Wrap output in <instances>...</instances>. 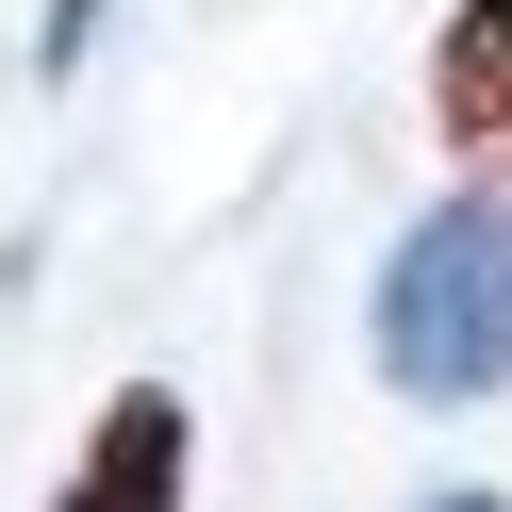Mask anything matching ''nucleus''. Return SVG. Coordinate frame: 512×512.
I'll list each match as a JSON object with an SVG mask.
<instances>
[{
	"label": "nucleus",
	"mask_w": 512,
	"mask_h": 512,
	"mask_svg": "<svg viewBox=\"0 0 512 512\" xmlns=\"http://www.w3.org/2000/svg\"><path fill=\"white\" fill-rule=\"evenodd\" d=\"M380 380L430 413L512 380V199H430L380 265Z\"/></svg>",
	"instance_id": "f257e3e1"
},
{
	"label": "nucleus",
	"mask_w": 512,
	"mask_h": 512,
	"mask_svg": "<svg viewBox=\"0 0 512 512\" xmlns=\"http://www.w3.org/2000/svg\"><path fill=\"white\" fill-rule=\"evenodd\" d=\"M182 479H199V430H182L166 380H116L100 430H83V463L50 479V512H182Z\"/></svg>",
	"instance_id": "f03ea898"
},
{
	"label": "nucleus",
	"mask_w": 512,
	"mask_h": 512,
	"mask_svg": "<svg viewBox=\"0 0 512 512\" xmlns=\"http://www.w3.org/2000/svg\"><path fill=\"white\" fill-rule=\"evenodd\" d=\"M430 133L463 166H512V0H446V50H430Z\"/></svg>",
	"instance_id": "7ed1b4c3"
},
{
	"label": "nucleus",
	"mask_w": 512,
	"mask_h": 512,
	"mask_svg": "<svg viewBox=\"0 0 512 512\" xmlns=\"http://www.w3.org/2000/svg\"><path fill=\"white\" fill-rule=\"evenodd\" d=\"M83 34H100V0H50V67H83Z\"/></svg>",
	"instance_id": "20e7f679"
},
{
	"label": "nucleus",
	"mask_w": 512,
	"mask_h": 512,
	"mask_svg": "<svg viewBox=\"0 0 512 512\" xmlns=\"http://www.w3.org/2000/svg\"><path fill=\"white\" fill-rule=\"evenodd\" d=\"M430 512H512V496H430Z\"/></svg>",
	"instance_id": "39448f33"
}]
</instances>
